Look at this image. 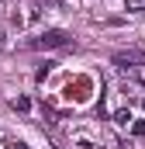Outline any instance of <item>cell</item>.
Instances as JSON below:
<instances>
[{
  "label": "cell",
  "mask_w": 145,
  "mask_h": 149,
  "mask_svg": "<svg viewBox=\"0 0 145 149\" xmlns=\"http://www.w3.org/2000/svg\"><path fill=\"white\" fill-rule=\"evenodd\" d=\"M76 45V38L69 31H62V28H48V31H41V35L28 38L24 42V49H31V52H45V49H72Z\"/></svg>",
  "instance_id": "6da1fadb"
},
{
  "label": "cell",
  "mask_w": 145,
  "mask_h": 149,
  "mask_svg": "<svg viewBox=\"0 0 145 149\" xmlns=\"http://www.w3.org/2000/svg\"><path fill=\"white\" fill-rule=\"evenodd\" d=\"M110 63L117 70H138V66H145V49H121L110 56Z\"/></svg>",
  "instance_id": "7a4b0ae2"
},
{
  "label": "cell",
  "mask_w": 145,
  "mask_h": 149,
  "mask_svg": "<svg viewBox=\"0 0 145 149\" xmlns=\"http://www.w3.org/2000/svg\"><path fill=\"white\" fill-rule=\"evenodd\" d=\"M86 90H90V80H76V83L66 87V97H69V101H83V97H86Z\"/></svg>",
  "instance_id": "3957f363"
},
{
  "label": "cell",
  "mask_w": 145,
  "mask_h": 149,
  "mask_svg": "<svg viewBox=\"0 0 145 149\" xmlns=\"http://www.w3.org/2000/svg\"><path fill=\"white\" fill-rule=\"evenodd\" d=\"M114 121H117V125H128V121H131V114H128V108H124V111H117V114H114Z\"/></svg>",
  "instance_id": "277c9868"
},
{
  "label": "cell",
  "mask_w": 145,
  "mask_h": 149,
  "mask_svg": "<svg viewBox=\"0 0 145 149\" xmlns=\"http://www.w3.org/2000/svg\"><path fill=\"white\" fill-rule=\"evenodd\" d=\"M52 66H55V63H45V66H41V70H38V73H35V80H38V83H41V80L48 76V70H52Z\"/></svg>",
  "instance_id": "5b68a950"
},
{
  "label": "cell",
  "mask_w": 145,
  "mask_h": 149,
  "mask_svg": "<svg viewBox=\"0 0 145 149\" xmlns=\"http://www.w3.org/2000/svg\"><path fill=\"white\" fill-rule=\"evenodd\" d=\"M14 108H17V111H28V108H31V101H28V97H17V101H14Z\"/></svg>",
  "instance_id": "8992f818"
},
{
  "label": "cell",
  "mask_w": 145,
  "mask_h": 149,
  "mask_svg": "<svg viewBox=\"0 0 145 149\" xmlns=\"http://www.w3.org/2000/svg\"><path fill=\"white\" fill-rule=\"evenodd\" d=\"M128 3V10H145V0H124Z\"/></svg>",
  "instance_id": "52a82bcc"
},
{
  "label": "cell",
  "mask_w": 145,
  "mask_h": 149,
  "mask_svg": "<svg viewBox=\"0 0 145 149\" xmlns=\"http://www.w3.org/2000/svg\"><path fill=\"white\" fill-rule=\"evenodd\" d=\"M0 49H3V28H0Z\"/></svg>",
  "instance_id": "ba28073f"
},
{
  "label": "cell",
  "mask_w": 145,
  "mask_h": 149,
  "mask_svg": "<svg viewBox=\"0 0 145 149\" xmlns=\"http://www.w3.org/2000/svg\"><path fill=\"white\" fill-rule=\"evenodd\" d=\"M142 104H145V101H142Z\"/></svg>",
  "instance_id": "9c48e42d"
}]
</instances>
